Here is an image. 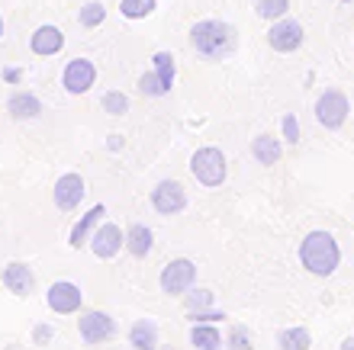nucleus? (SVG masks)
<instances>
[{
    "instance_id": "1",
    "label": "nucleus",
    "mask_w": 354,
    "mask_h": 350,
    "mask_svg": "<svg viewBox=\"0 0 354 350\" xmlns=\"http://www.w3.org/2000/svg\"><path fill=\"white\" fill-rule=\"evenodd\" d=\"M299 260H303V267L309 273H316V277H332L338 267V244L335 238L328 235V231H309L303 244H299Z\"/></svg>"
},
{
    "instance_id": "2",
    "label": "nucleus",
    "mask_w": 354,
    "mask_h": 350,
    "mask_svg": "<svg viewBox=\"0 0 354 350\" xmlns=\"http://www.w3.org/2000/svg\"><path fill=\"white\" fill-rule=\"evenodd\" d=\"M190 42L200 55L206 58H223L235 48V32L229 23H219V19H203L190 29Z\"/></svg>"
},
{
    "instance_id": "3",
    "label": "nucleus",
    "mask_w": 354,
    "mask_h": 350,
    "mask_svg": "<svg viewBox=\"0 0 354 350\" xmlns=\"http://www.w3.org/2000/svg\"><path fill=\"white\" fill-rule=\"evenodd\" d=\"M190 174L203 186H219L225 180V174H229L223 151H219V148H200V151L190 157Z\"/></svg>"
},
{
    "instance_id": "4",
    "label": "nucleus",
    "mask_w": 354,
    "mask_h": 350,
    "mask_svg": "<svg viewBox=\"0 0 354 350\" xmlns=\"http://www.w3.org/2000/svg\"><path fill=\"white\" fill-rule=\"evenodd\" d=\"M161 293H168V295H184L194 289L196 283V264L194 260H171L168 267L161 270Z\"/></svg>"
},
{
    "instance_id": "5",
    "label": "nucleus",
    "mask_w": 354,
    "mask_h": 350,
    "mask_svg": "<svg viewBox=\"0 0 354 350\" xmlns=\"http://www.w3.org/2000/svg\"><path fill=\"white\" fill-rule=\"evenodd\" d=\"M316 119L326 129H338L348 119V97L342 90H326L316 103Z\"/></svg>"
},
{
    "instance_id": "6",
    "label": "nucleus",
    "mask_w": 354,
    "mask_h": 350,
    "mask_svg": "<svg viewBox=\"0 0 354 350\" xmlns=\"http://www.w3.org/2000/svg\"><path fill=\"white\" fill-rule=\"evenodd\" d=\"M77 331H81L84 344H103L116 334V322L106 312H84L77 318Z\"/></svg>"
},
{
    "instance_id": "7",
    "label": "nucleus",
    "mask_w": 354,
    "mask_h": 350,
    "mask_svg": "<svg viewBox=\"0 0 354 350\" xmlns=\"http://www.w3.org/2000/svg\"><path fill=\"white\" fill-rule=\"evenodd\" d=\"M151 206L161 212V215H177V212L187 206V193L177 180H161L155 190H151Z\"/></svg>"
},
{
    "instance_id": "8",
    "label": "nucleus",
    "mask_w": 354,
    "mask_h": 350,
    "mask_svg": "<svg viewBox=\"0 0 354 350\" xmlns=\"http://www.w3.org/2000/svg\"><path fill=\"white\" fill-rule=\"evenodd\" d=\"M46 299H48V309L58 315H71L81 309V289L75 283H68V280H58V283L48 286Z\"/></svg>"
},
{
    "instance_id": "9",
    "label": "nucleus",
    "mask_w": 354,
    "mask_h": 350,
    "mask_svg": "<svg viewBox=\"0 0 354 350\" xmlns=\"http://www.w3.org/2000/svg\"><path fill=\"white\" fill-rule=\"evenodd\" d=\"M93 81H97V68H93V61H87V58H75V61H68L65 74H62V84H65L68 93L91 90Z\"/></svg>"
},
{
    "instance_id": "10",
    "label": "nucleus",
    "mask_w": 354,
    "mask_h": 350,
    "mask_svg": "<svg viewBox=\"0 0 354 350\" xmlns=\"http://www.w3.org/2000/svg\"><path fill=\"white\" fill-rule=\"evenodd\" d=\"M91 248H93V254L97 257H103V260H110V257H116L120 254V248H126V235L120 231V225H100V229L93 231V238H91Z\"/></svg>"
},
{
    "instance_id": "11",
    "label": "nucleus",
    "mask_w": 354,
    "mask_h": 350,
    "mask_svg": "<svg viewBox=\"0 0 354 350\" xmlns=\"http://www.w3.org/2000/svg\"><path fill=\"white\" fill-rule=\"evenodd\" d=\"M81 200H84V180H81V174L58 177V184H55V206L58 209L75 212L77 206H81Z\"/></svg>"
},
{
    "instance_id": "12",
    "label": "nucleus",
    "mask_w": 354,
    "mask_h": 350,
    "mask_svg": "<svg viewBox=\"0 0 354 350\" xmlns=\"http://www.w3.org/2000/svg\"><path fill=\"white\" fill-rule=\"evenodd\" d=\"M268 42L277 52H297L299 42H303V26L293 23V19H280L277 26L268 32Z\"/></svg>"
},
{
    "instance_id": "13",
    "label": "nucleus",
    "mask_w": 354,
    "mask_h": 350,
    "mask_svg": "<svg viewBox=\"0 0 354 350\" xmlns=\"http://www.w3.org/2000/svg\"><path fill=\"white\" fill-rule=\"evenodd\" d=\"M3 286H7L13 295H29L32 293V286H36V277H32V270L26 264H7L3 273H0Z\"/></svg>"
},
{
    "instance_id": "14",
    "label": "nucleus",
    "mask_w": 354,
    "mask_h": 350,
    "mask_svg": "<svg viewBox=\"0 0 354 350\" xmlns=\"http://www.w3.org/2000/svg\"><path fill=\"white\" fill-rule=\"evenodd\" d=\"M106 215V209L103 206H93L87 215H81V222H77L75 229H71V235H68V241H71V248H84L87 241H91L93 229H97V222Z\"/></svg>"
},
{
    "instance_id": "15",
    "label": "nucleus",
    "mask_w": 354,
    "mask_h": 350,
    "mask_svg": "<svg viewBox=\"0 0 354 350\" xmlns=\"http://www.w3.org/2000/svg\"><path fill=\"white\" fill-rule=\"evenodd\" d=\"M129 344L136 350H158V328L151 318H139L129 328Z\"/></svg>"
},
{
    "instance_id": "16",
    "label": "nucleus",
    "mask_w": 354,
    "mask_h": 350,
    "mask_svg": "<svg viewBox=\"0 0 354 350\" xmlns=\"http://www.w3.org/2000/svg\"><path fill=\"white\" fill-rule=\"evenodd\" d=\"M29 46H32L36 55H55L58 48L65 46V36H62L55 26H39L36 32H32V42H29Z\"/></svg>"
},
{
    "instance_id": "17",
    "label": "nucleus",
    "mask_w": 354,
    "mask_h": 350,
    "mask_svg": "<svg viewBox=\"0 0 354 350\" xmlns=\"http://www.w3.org/2000/svg\"><path fill=\"white\" fill-rule=\"evenodd\" d=\"M7 110L13 119H36L39 113H42V103L32 93H13L7 100Z\"/></svg>"
},
{
    "instance_id": "18",
    "label": "nucleus",
    "mask_w": 354,
    "mask_h": 350,
    "mask_svg": "<svg viewBox=\"0 0 354 350\" xmlns=\"http://www.w3.org/2000/svg\"><path fill=\"white\" fill-rule=\"evenodd\" d=\"M252 155L258 164L274 167L280 161V142L274 139V135H258V139L252 142Z\"/></svg>"
},
{
    "instance_id": "19",
    "label": "nucleus",
    "mask_w": 354,
    "mask_h": 350,
    "mask_svg": "<svg viewBox=\"0 0 354 350\" xmlns=\"http://www.w3.org/2000/svg\"><path fill=\"white\" fill-rule=\"evenodd\" d=\"M190 344L196 350H219L223 347V334L213 328V322H200L194 324V331H190Z\"/></svg>"
},
{
    "instance_id": "20",
    "label": "nucleus",
    "mask_w": 354,
    "mask_h": 350,
    "mask_svg": "<svg viewBox=\"0 0 354 350\" xmlns=\"http://www.w3.org/2000/svg\"><path fill=\"white\" fill-rule=\"evenodd\" d=\"M151 229H145V225H132L129 231H126V251H129L132 257H145L151 251Z\"/></svg>"
},
{
    "instance_id": "21",
    "label": "nucleus",
    "mask_w": 354,
    "mask_h": 350,
    "mask_svg": "<svg viewBox=\"0 0 354 350\" xmlns=\"http://www.w3.org/2000/svg\"><path fill=\"white\" fill-rule=\"evenodd\" d=\"M313 338H309L306 328H287V331H280V350H309Z\"/></svg>"
},
{
    "instance_id": "22",
    "label": "nucleus",
    "mask_w": 354,
    "mask_h": 350,
    "mask_svg": "<svg viewBox=\"0 0 354 350\" xmlns=\"http://www.w3.org/2000/svg\"><path fill=\"white\" fill-rule=\"evenodd\" d=\"M171 84L161 77L158 71H149V74H142V81H139V90L142 93H149V97H161V93H168Z\"/></svg>"
},
{
    "instance_id": "23",
    "label": "nucleus",
    "mask_w": 354,
    "mask_h": 350,
    "mask_svg": "<svg viewBox=\"0 0 354 350\" xmlns=\"http://www.w3.org/2000/svg\"><path fill=\"white\" fill-rule=\"evenodd\" d=\"M184 302H187V312H206L213 305V293L209 289H196V293H184Z\"/></svg>"
},
{
    "instance_id": "24",
    "label": "nucleus",
    "mask_w": 354,
    "mask_h": 350,
    "mask_svg": "<svg viewBox=\"0 0 354 350\" xmlns=\"http://www.w3.org/2000/svg\"><path fill=\"white\" fill-rule=\"evenodd\" d=\"M120 10L129 19H142V17H149L151 10H155V0H122Z\"/></svg>"
},
{
    "instance_id": "25",
    "label": "nucleus",
    "mask_w": 354,
    "mask_h": 350,
    "mask_svg": "<svg viewBox=\"0 0 354 350\" xmlns=\"http://www.w3.org/2000/svg\"><path fill=\"white\" fill-rule=\"evenodd\" d=\"M290 7V0H258V13L264 19H274V17H283Z\"/></svg>"
},
{
    "instance_id": "26",
    "label": "nucleus",
    "mask_w": 354,
    "mask_h": 350,
    "mask_svg": "<svg viewBox=\"0 0 354 350\" xmlns=\"http://www.w3.org/2000/svg\"><path fill=\"white\" fill-rule=\"evenodd\" d=\"M103 110L110 113V116H122V113L129 110V100H126V97H122V93H106V97H103Z\"/></svg>"
},
{
    "instance_id": "27",
    "label": "nucleus",
    "mask_w": 354,
    "mask_h": 350,
    "mask_svg": "<svg viewBox=\"0 0 354 350\" xmlns=\"http://www.w3.org/2000/svg\"><path fill=\"white\" fill-rule=\"evenodd\" d=\"M229 350H254V347H252V334L245 331L242 324L229 331Z\"/></svg>"
},
{
    "instance_id": "28",
    "label": "nucleus",
    "mask_w": 354,
    "mask_h": 350,
    "mask_svg": "<svg viewBox=\"0 0 354 350\" xmlns=\"http://www.w3.org/2000/svg\"><path fill=\"white\" fill-rule=\"evenodd\" d=\"M155 71L161 74V77H165V81H174V58L168 55V52H158V55H155Z\"/></svg>"
},
{
    "instance_id": "29",
    "label": "nucleus",
    "mask_w": 354,
    "mask_h": 350,
    "mask_svg": "<svg viewBox=\"0 0 354 350\" xmlns=\"http://www.w3.org/2000/svg\"><path fill=\"white\" fill-rule=\"evenodd\" d=\"M81 23H84V26H100L103 23V7L100 3H87L84 13H81Z\"/></svg>"
},
{
    "instance_id": "30",
    "label": "nucleus",
    "mask_w": 354,
    "mask_h": 350,
    "mask_svg": "<svg viewBox=\"0 0 354 350\" xmlns=\"http://www.w3.org/2000/svg\"><path fill=\"white\" fill-rule=\"evenodd\" d=\"M52 334H55V331H52V324H36L32 341H36V344H48V341H52Z\"/></svg>"
},
{
    "instance_id": "31",
    "label": "nucleus",
    "mask_w": 354,
    "mask_h": 350,
    "mask_svg": "<svg viewBox=\"0 0 354 350\" xmlns=\"http://www.w3.org/2000/svg\"><path fill=\"white\" fill-rule=\"evenodd\" d=\"M283 135H287V142H299V129H297V119H293V116L283 119Z\"/></svg>"
},
{
    "instance_id": "32",
    "label": "nucleus",
    "mask_w": 354,
    "mask_h": 350,
    "mask_svg": "<svg viewBox=\"0 0 354 350\" xmlns=\"http://www.w3.org/2000/svg\"><path fill=\"white\" fill-rule=\"evenodd\" d=\"M219 318H225L223 312H209V309H206V312H194V322H219Z\"/></svg>"
},
{
    "instance_id": "33",
    "label": "nucleus",
    "mask_w": 354,
    "mask_h": 350,
    "mask_svg": "<svg viewBox=\"0 0 354 350\" xmlns=\"http://www.w3.org/2000/svg\"><path fill=\"white\" fill-rule=\"evenodd\" d=\"M19 77H23V74H19V71H13V68H7V71H3V81H10V84H17Z\"/></svg>"
},
{
    "instance_id": "34",
    "label": "nucleus",
    "mask_w": 354,
    "mask_h": 350,
    "mask_svg": "<svg viewBox=\"0 0 354 350\" xmlns=\"http://www.w3.org/2000/svg\"><path fill=\"white\" fill-rule=\"evenodd\" d=\"M110 148H122V139H120V135H110Z\"/></svg>"
},
{
    "instance_id": "35",
    "label": "nucleus",
    "mask_w": 354,
    "mask_h": 350,
    "mask_svg": "<svg viewBox=\"0 0 354 350\" xmlns=\"http://www.w3.org/2000/svg\"><path fill=\"white\" fill-rule=\"evenodd\" d=\"M342 350H354V338H348V341H345V347H342Z\"/></svg>"
},
{
    "instance_id": "36",
    "label": "nucleus",
    "mask_w": 354,
    "mask_h": 350,
    "mask_svg": "<svg viewBox=\"0 0 354 350\" xmlns=\"http://www.w3.org/2000/svg\"><path fill=\"white\" fill-rule=\"evenodd\" d=\"M0 36H3V19H0Z\"/></svg>"
}]
</instances>
